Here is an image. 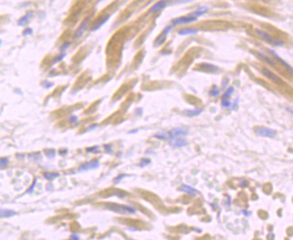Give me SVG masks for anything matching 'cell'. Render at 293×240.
I'll list each match as a JSON object with an SVG mask.
<instances>
[{
  "label": "cell",
  "mask_w": 293,
  "mask_h": 240,
  "mask_svg": "<svg viewBox=\"0 0 293 240\" xmlns=\"http://www.w3.org/2000/svg\"><path fill=\"white\" fill-rule=\"evenodd\" d=\"M107 209L110 210H113L119 214L122 215H128V214H134L136 213V209L131 206L127 205H121V204H117V203H107L106 204Z\"/></svg>",
  "instance_id": "1"
},
{
  "label": "cell",
  "mask_w": 293,
  "mask_h": 240,
  "mask_svg": "<svg viewBox=\"0 0 293 240\" xmlns=\"http://www.w3.org/2000/svg\"><path fill=\"white\" fill-rule=\"evenodd\" d=\"M91 18H92L91 16L86 17L85 20L81 23V24L78 26V28L77 29V31L75 32V33H74V35H73V38H74L75 40H78V39H80V38L83 36V34L85 33V31H86V29H87V27H88V25H89L90 22H91Z\"/></svg>",
  "instance_id": "2"
},
{
  "label": "cell",
  "mask_w": 293,
  "mask_h": 240,
  "mask_svg": "<svg viewBox=\"0 0 293 240\" xmlns=\"http://www.w3.org/2000/svg\"><path fill=\"white\" fill-rule=\"evenodd\" d=\"M256 33H257L261 38H263L266 42H268V43H270V44H272V45H274V46H282V45H283V42H282V41L276 40V39H274V38H273L269 33H267L266 32H263V31H261V30H256Z\"/></svg>",
  "instance_id": "3"
},
{
  "label": "cell",
  "mask_w": 293,
  "mask_h": 240,
  "mask_svg": "<svg viewBox=\"0 0 293 240\" xmlns=\"http://www.w3.org/2000/svg\"><path fill=\"white\" fill-rule=\"evenodd\" d=\"M255 133L258 136L261 137H265V138H274L276 135V131L274 130L269 129V128H264V127H259L255 130Z\"/></svg>",
  "instance_id": "4"
},
{
  "label": "cell",
  "mask_w": 293,
  "mask_h": 240,
  "mask_svg": "<svg viewBox=\"0 0 293 240\" xmlns=\"http://www.w3.org/2000/svg\"><path fill=\"white\" fill-rule=\"evenodd\" d=\"M172 27H173V25H169V26H167V27H166L164 30H163V32L156 37V39L155 40V46L156 47H158V46H160V45H162L166 40V38H167V34L169 33V32L171 31V29H172Z\"/></svg>",
  "instance_id": "5"
},
{
  "label": "cell",
  "mask_w": 293,
  "mask_h": 240,
  "mask_svg": "<svg viewBox=\"0 0 293 240\" xmlns=\"http://www.w3.org/2000/svg\"><path fill=\"white\" fill-rule=\"evenodd\" d=\"M197 20L195 16H193L191 15L187 16H181V17H177L176 19L172 21V25L176 26L178 24H186V23H190L193 22H195Z\"/></svg>",
  "instance_id": "6"
},
{
  "label": "cell",
  "mask_w": 293,
  "mask_h": 240,
  "mask_svg": "<svg viewBox=\"0 0 293 240\" xmlns=\"http://www.w3.org/2000/svg\"><path fill=\"white\" fill-rule=\"evenodd\" d=\"M99 165H100V163L97 159L92 160L90 162H85V163L82 164L79 166L78 170H79V172H84V171H87L90 169H96L99 167Z\"/></svg>",
  "instance_id": "7"
},
{
  "label": "cell",
  "mask_w": 293,
  "mask_h": 240,
  "mask_svg": "<svg viewBox=\"0 0 293 240\" xmlns=\"http://www.w3.org/2000/svg\"><path fill=\"white\" fill-rule=\"evenodd\" d=\"M110 19V16L109 15H105V16H102L100 17H98L96 20L95 21L92 28H91V31L92 32H95V31H97L98 29H100L104 23H106V22Z\"/></svg>",
  "instance_id": "8"
},
{
  "label": "cell",
  "mask_w": 293,
  "mask_h": 240,
  "mask_svg": "<svg viewBox=\"0 0 293 240\" xmlns=\"http://www.w3.org/2000/svg\"><path fill=\"white\" fill-rule=\"evenodd\" d=\"M263 74L267 78H269L270 80L274 81V83H277V84H284L283 80L281 79V78H279L276 74H274V72H272L271 70H269L268 68H263Z\"/></svg>",
  "instance_id": "9"
},
{
  "label": "cell",
  "mask_w": 293,
  "mask_h": 240,
  "mask_svg": "<svg viewBox=\"0 0 293 240\" xmlns=\"http://www.w3.org/2000/svg\"><path fill=\"white\" fill-rule=\"evenodd\" d=\"M168 134H169V138L170 139H175V138L183 137V136L187 135L188 131L186 130H184V129H182V128H175V129L171 130L168 132Z\"/></svg>",
  "instance_id": "10"
},
{
  "label": "cell",
  "mask_w": 293,
  "mask_h": 240,
  "mask_svg": "<svg viewBox=\"0 0 293 240\" xmlns=\"http://www.w3.org/2000/svg\"><path fill=\"white\" fill-rule=\"evenodd\" d=\"M268 51H269V53H271V54L274 56V58H275V60H278V61H279V62H280V63H281V65H282V66H283V67H284V68H285L290 72V73H291V74H292V72H293L292 68H291V66L290 64H288L285 60H282V59H281V57L276 53V52L273 51L272 50H270V49H269V50H268Z\"/></svg>",
  "instance_id": "11"
},
{
  "label": "cell",
  "mask_w": 293,
  "mask_h": 240,
  "mask_svg": "<svg viewBox=\"0 0 293 240\" xmlns=\"http://www.w3.org/2000/svg\"><path fill=\"white\" fill-rule=\"evenodd\" d=\"M167 2H168V0H160L158 2H156V4L154 5H152V7L149 9V13L154 14V13H156V12L164 9L166 6Z\"/></svg>",
  "instance_id": "12"
},
{
  "label": "cell",
  "mask_w": 293,
  "mask_h": 240,
  "mask_svg": "<svg viewBox=\"0 0 293 240\" xmlns=\"http://www.w3.org/2000/svg\"><path fill=\"white\" fill-rule=\"evenodd\" d=\"M170 140H170V145L175 148H183V147H185L187 145V141L184 139H182L181 137L175 138V139H170Z\"/></svg>",
  "instance_id": "13"
},
{
  "label": "cell",
  "mask_w": 293,
  "mask_h": 240,
  "mask_svg": "<svg viewBox=\"0 0 293 240\" xmlns=\"http://www.w3.org/2000/svg\"><path fill=\"white\" fill-rule=\"evenodd\" d=\"M17 213L14 210H8V209H3L0 210V219H5V218H11L16 216Z\"/></svg>",
  "instance_id": "14"
},
{
  "label": "cell",
  "mask_w": 293,
  "mask_h": 240,
  "mask_svg": "<svg viewBox=\"0 0 293 240\" xmlns=\"http://www.w3.org/2000/svg\"><path fill=\"white\" fill-rule=\"evenodd\" d=\"M180 191H183V192H186L188 194H190L191 196H195L196 194H198V191L195 190L194 188L191 187L190 185H187V184H183L181 186V188L179 189Z\"/></svg>",
  "instance_id": "15"
},
{
  "label": "cell",
  "mask_w": 293,
  "mask_h": 240,
  "mask_svg": "<svg viewBox=\"0 0 293 240\" xmlns=\"http://www.w3.org/2000/svg\"><path fill=\"white\" fill-rule=\"evenodd\" d=\"M33 14V11H29V12H27L23 16H22L19 20H18L17 24H18L19 26H23V25H25V24L29 22L30 18L32 17Z\"/></svg>",
  "instance_id": "16"
},
{
  "label": "cell",
  "mask_w": 293,
  "mask_h": 240,
  "mask_svg": "<svg viewBox=\"0 0 293 240\" xmlns=\"http://www.w3.org/2000/svg\"><path fill=\"white\" fill-rule=\"evenodd\" d=\"M197 33H198V31L193 28H183L180 31H178V34L181 36H186V35L197 34Z\"/></svg>",
  "instance_id": "17"
},
{
  "label": "cell",
  "mask_w": 293,
  "mask_h": 240,
  "mask_svg": "<svg viewBox=\"0 0 293 240\" xmlns=\"http://www.w3.org/2000/svg\"><path fill=\"white\" fill-rule=\"evenodd\" d=\"M200 66H201V68L202 69H204L206 71H209V72H211V73H214L216 71H218V69L216 66L212 65V64H208V63H201Z\"/></svg>",
  "instance_id": "18"
},
{
  "label": "cell",
  "mask_w": 293,
  "mask_h": 240,
  "mask_svg": "<svg viewBox=\"0 0 293 240\" xmlns=\"http://www.w3.org/2000/svg\"><path fill=\"white\" fill-rule=\"evenodd\" d=\"M208 11H209L208 7L201 6V7H199V8H198V10H197V11H195L194 13L190 14V15H191V16H195L196 18H198L199 16H201L204 15V14H205V13H207Z\"/></svg>",
  "instance_id": "19"
},
{
  "label": "cell",
  "mask_w": 293,
  "mask_h": 240,
  "mask_svg": "<svg viewBox=\"0 0 293 240\" xmlns=\"http://www.w3.org/2000/svg\"><path fill=\"white\" fill-rule=\"evenodd\" d=\"M59 176V173H52V172H46L43 174V177L48 181H52Z\"/></svg>",
  "instance_id": "20"
},
{
  "label": "cell",
  "mask_w": 293,
  "mask_h": 240,
  "mask_svg": "<svg viewBox=\"0 0 293 240\" xmlns=\"http://www.w3.org/2000/svg\"><path fill=\"white\" fill-rule=\"evenodd\" d=\"M258 56L262 59V60H263L267 64H269L270 66H272V67H275V63H274V61L271 58H269L268 56H266L265 54H263V52H258Z\"/></svg>",
  "instance_id": "21"
},
{
  "label": "cell",
  "mask_w": 293,
  "mask_h": 240,
  "mask_svg": "<svg viewBox=\"0 0 293 240\" xmlns=\"http://www.w3.org/2000/svg\"><path fill=\"white\" fill-rule=\"evenodd\" d=\"M155 138L161 140H168L170 139L168 132H159V133H156V135H155Z\"/></svg>",
  "instance_id": "22"
},
{
  "label": "cell",
  "mask_w": 293,
  "mask_h": 240,
  "mask_svg": "<svg viewBox=\"0 0 293 240\" xmlns=\"http://www.w3.org/2000/svg\"><path fill=\"white\" fill-rule=\"evenodd\" d=\"M234 87L233 86H230V87H228L226 91H225V93L223 94V97H222V100H224V99H228L230 96H231V95L233 94V92H234Z\"/></svg>",
  "instance_id": "23"
},
{
  "label": "cell",
  "mask_w": 293,
  "mask_h": 240,
  "mask_svg": "<svg viewBox=\"0 0 293 240\" xmlns=\"http://www.w3.org/2000/svg\"><path fill=\"white\" fill-rule=\"evenodd\" d=\"M201 112H202V110L201 109H195V110H188V111H186L185 113H186V114L188 115V116H197V115H199L200 113H201Z\"/></svg>",
  "instance_id": "24"
},
{
  "label": "cell",
  "mask_w": 293,
  "mask_h": 240,
  "mask_svg": "<svg viewBox=\"0 0 293 240\" xmlns=\"http://www.w3.org/2000/svg\"><path fill=\"white\" fill-rule=\"evenodd\" d=\"M210 96H212V97H217V96H219V90H218V86L213 85V86L211 88V90H210Z\"/></svg>",
  "instance_id": "25"
},
{
  "label": "cell",
  "mask_w": 293,
  "mask_h": 240,
  "mask_svg": "<svg viewBox=\"0 0 293 240\" xmlns=\"http://www.w3.org/2000/svg\"><path fill=\"white\" fill-rule=\"evenodd\" d=\"M45 155L48 157V158H53L56 155V150L53 148H50V149H46L45 150Z\"/></svg>",
  "instance_id": "26"
},
{
  "label": "cell",
  "mask_w": 293,
  "mask_h": 240,
  "mask_svg": "<svg viewBox=\"0 0 293 240\" xmlns=\"http://www.w3.org/2000/svg\"><path fill=\"white\" fill-rule=\"evenodd\" d=\"M65 56H66V52H60L59 55L54 59L53 62H52V64H55V63H58V62H59V61H61V60L65 58Z\"/></svg>",
  "instance_id": "27"
},
{
  "label": "cell",
  "mask_w": 293,
  "mask_h": 240,
  "mask_svg": "<svg viewBox=\"0 0 293 240\" xmlns=\"http://www.w3.org/2000/svg\"><path fill=\"white\" fill-rule=\"evenodd\" d=\"M70 45H71V42H69V41H67V42L63 43V44L61 45V47L59 48L60 52H66V50H67Z\"/></svg>",
  "instance_id": "28"
},
{
  "label": "cell",
  "mask_w": 293,
  "mask_h": 240,
  "mask_svg": "<svg viewBox=\"0 0 293 240\" xmlns=\"http://www.w3.org/2000/svg\"><path fill=\"white\" fill-rule=\"evenodd\" d=\"M150 163H151V160L149 159V158H142V159L140 160L139 165L143 167V166H147V165H148Z\"/></svg>",
  "instance_id": "29"
},
{
  "label": "cell",
  "mask_w": 293,
  "mask_h": 240,
  "mask_svg": "<svg viewBox=\"0 0 293 240\" xmlns=\"http://www.w3.org/2000/svg\"><path fill=\"white\" fill-rule=\"evenodd\" d=\"M9 159L7 158H0V167H5L8 165Z\"/></svg>",
  "instance_id": "30"
},
{
  "label": "cell",
  "mask_w": 293,
  "mask_h": 240,
  "mask_svg": "<svg viewBox=\"0 0 293 240\" xmlns=\"http://www.w3.org/2000/svg\"><path fill=\"white\" fill-rule=\"evenodd\" d=\"M86 152L87 153H98L99 152V147L95 146L92 148H86Z\"/></svg>",
  "instance_id": "31"
},
{
  "label": "cell",
  "mask_w": 293,
  "mask_h": 240,
  "mask_svg": "<svg viewBox=\"0 0 293 240\" xmlns=\"http://www.w3.org/2000/svg\"><path fill=\"white\" fill-rule=\"evenodd\" d=\"M36 183H37V179L35 178L34 180H33V183H32V185L28 188V190L25 192V194L26 193H33V189H34V187H35V185H36Z\"/></svg>",
  "instance_id": "32"
},
{
  "label": "cell",
  "mask_w": 293,
  "mask_h": 240,
  "mask_svg": "<svg viewBox=\"0 0 293 240\" xmlns=\"http://www.w3.org/2000/svg\"><path fill=\"white\" fill-rule=\"evenodd\" d=\"M222 106H224L225 108H230L232 103H230V101H228V99H224L222 100V103H221Z\"/></svg>",
  "instance_id": "33"
},
{
  "label": "cell",
  "mask_w": 293,
  "mask_h": 240,
  "mask_svg": "<svg viewBox=\"0 0 293 240\" xmlns=\"http://www.w3.org/2000/svg\"><path fill=\"white\" fill-rule=\"evenodd\" d=\"M127 176H127V175H125V174H120L117 177H115V178H114V183H120V181L122 180L124 177H127Z\"/></svg>",
  "instance_id": "34"
},
{
  "label": "cell",
  "mask_w": 293,
  "mask_h": 240,
  "mask_svg": "<svg viewBox=\"0 0 293 240\" xmlns=\"http://www.w3.org/2000/svg\"><path fill=\"white\" fill-rule=\"evenodd\" d=\"M33 29L32 28H26L24 29V31L23 32V36H28V35H31L33 33Z\"/></svg>",
  "instance_id": "35"
},
{
  "label": "cell",
  "mask_w": 293,
  "mask_h": 240,
  "mask_svg": "<svg viewBox=\"0 0 293 240\" xmlns=\"http://www.w3.org/2000/svg\"><path fill=\"white\" fill-rule=\"evenodd\" d=\"M114 195H116V196L120 197V198H124L125 196H127V193H125V192H123V191H117V192L114 193Z\"/></svg>",
  "instance_id": "36"
},
{
  "label": "cell",
  "mask_w": 293,
  "mask_h": 240,
  "mask_svg": "<svg viewBox=\"0 0 293 240\" xmlns=\"http://www.w3.org/2000/svg\"><path fill=\"white\" fill-rule=\"evenodd\" d=\"M40 152L29 154V158H32V159H38V158H40Z\"/></svg>",
  "instance_id": "37"
},
{
  "label": "cell",
  "mask_w": 293,
  "mask_h": 240,
  "mask_svg": "<svg viewBox=\"0 0 293 240\" xmlns=\"http://www.w3.org/2000/svg\"><path fill=\"white\" fill-rule=\"evenodd\" d=\"M103 148H104V149H105V151H106L107 153L111 154V153L113 152V148H112V146H111V145L105 144V145H103Z\"/></svg>",
  "instance_id": "38"
},
{
  "label": "cell",
  "mask_w": 293,
  "mask_h": 240,
  "mask_svg": "<svg viewBox=\"0 0 293 240\" xmlns=\"http://www.w3.org/2000/svg\"><path fill=\"white\" fill-rule=\"evenodd\" d=\"M78 117H77V116H75V115H71V116L69 117V123H71V124L78 122Z\"/></svg>",
  "instance_id": "39"
},
{
  "label": "cell",
  "mask_w": 293,
  "mask_h": 240,
  "mask_svg": "<svg viewBox=\"0 0 293 240\" xmlns=\"http://www.w3.org/2000/svg\"><path fill=\"white\" fill-rule=\"evenodd\" d=\"M70 239L78 240V239H80V238H79V236H78V235H71V236H70Z\"/></svg>",
  "instance_id": "40"
},
{
  "label": "cell",
  "mask_w": 293,
  "mask_h": 240,
  "mask_svg": "<svg viewBox=\"0 0 293 240\" xmlns=\"http://www.w3.org/2000/svg\"><path fill=\"white\" fill-rule=\"evenodd\" d=\"M66 154H68V149H63V150H60V155L64 156V155H66Z\"/></svg>",
  "instance_id": "41"
},
{
  "label": "cell",
  "mask_w": 293,
  "mask_h": 240,
  "mask_svg": "<svg viewBox=\"0 0 293 240\" xmlns=\"http://www.w3.org/2000/svg\"><path fill=\"white\" fill-rule=\"evenodd\" d=\"M98 127V124H95V125H92V126H90L87 130H94V129H96V128H97Z\"/></svg>",
  "instance_id": "42"
},
{
  "label": "cell",
  "mask_w": 293,
  "mask_h": 240,
  "mask_svg": "<svg viewBox=\"0 0 293 240\" xmlns=\"http://www.w3.org/2000/svg\"><path fill=\"white\" fill-rule=\"evenodd\" d=\"M136 113H139V114H141V113H142V110H141V109H138V110H137V111H136Z\"/></svg>",
  "instance_id": "43"
},
{
  "label": "cell",
  "mask_w": 293,
  "mask_h": 240,
  "mask_svg": "<svg viewBox=\"0 0 293 240\" xmlns=\"http://www.w3.org/2000/svg\"><path fill=\"white\" fill-rule=\"evenodd\" d=\"M136 132H138V130H132V131H129V133H136Z\"/></svg>",
  "instance_id": "44"
},
{
  "label": "cell",
  "mask_w": 293,
  "mask_h": 240,
  "mask_svg": "<svg viewBox=\"0 0 293 240\" xmlns=\"http://www.w3.org/2000/svg\"><path fill=\"white\" fill-rule=\"evenodd\" d=\"M1 43H2V40H0V45H1Z\"/></svg>",
  "instance_id": "45"
},
{
  "label": "cell",
  "mask_w": 293,
  "mask_h": 240,
  "mask_svg": "<svg viewBox=\"0 0 293 240\" xmlns=\"http://www.w3.org/2000/svg\"><path fill=\"white\" fill-rule=\"evenodd\" d=\"M52 1H54V0H52Z\"/></svg>",
  "instance_id": "46"
}]
</instances>
